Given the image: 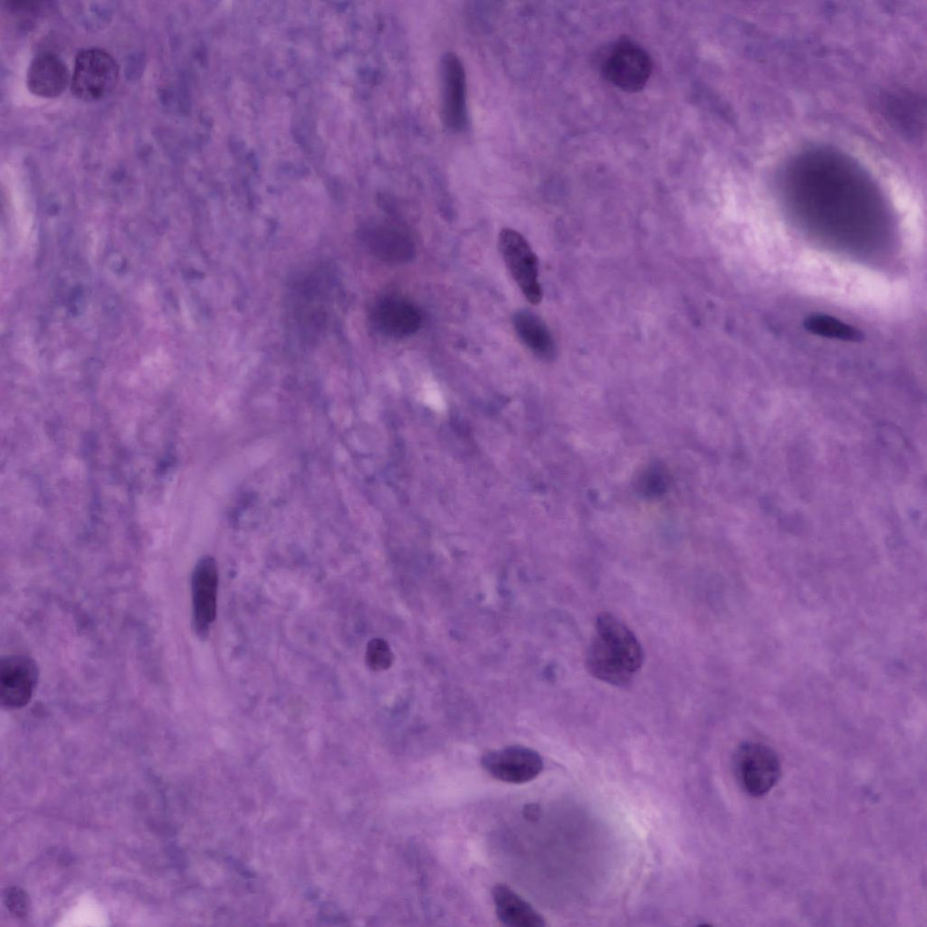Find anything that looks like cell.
Returning <instances> with one entry per match:
<instances>
[{"label":"cell","mask_w":927,"mask_h":927,"mask_svg":"<svg viewBox=\"0 0 927 927\" xmlns=\"http://www.w3.org/2000/svg\"><path fill=\"white\" fill-rule=\"evenodd\" d=\"M643 660L642 646L634 633L615 616L600 614L586 655L590 674L612 685L626 686Z\"/></svg>","instance_id":"cell-1"},{"label":"cell","mask_w":927,"mask_h":927,"mask_svg":"<svg viewBox=\"0 0 927 927\" xmlns=\"http://www.w3.org/2000/svg\"><path fill=\"white\" fill-rule=\"evenodd\" d=\"M118 79L119 66L114 57L101 48H88L75 57L70 85L75 97L93 101L108 96Z\"/></svg>","instance_id":"cell-2"},{"label":"cell","mask_w":927,"mask_h":927,"mask_svg":"<svg viewBox=\"0 0 927 927\" xmlns=\"http://www.w3.org/2000/svg\"><path fill=\"white\" fill-rule=\"evenodd\" d=\"M734 769L741 787L752 797L767 794L781 774L776 752L760 742H745L737 749Z\"/></svg>","instance_id":"cell-3"},{"label":"cell","mask_w":927,"mask_h":927,"mask_svg":"<svg viewBox=\"0 0 927 927\" xmlns=\"http://www.w3.org/2000/svg\"><path fill=\"white\" fill-rule=\"evenodd\" d=\"M600 70L603 76L616 87L627 92H636L648 81L652 62L641 46L625 40L605 51Z\"/></svg>","instance_id":"cell-4"},{"label":"cell","mask_w":927,"mask_h":927,"mask_svg":"<svg viewBox=\"0 0 927 927\" xmlns=\"http://www.w3.org/2000/svg\"><path fill=\"white\" fill-rule=\"evenodd\" d=\"M499 248L504 263L518 287L531 304L542 299L539 281V262L528 241L519 232L504 228L499 235Z\"/></svg>","instance_id":"cell-5"},{"label":"cell","mask_w":927,"mask_h":927,"mask_svg":"<svg viewBox=\"0 0 927 927\" xmlns=\"http://www.w3.org/2000/svg\"><path fill=\"white\" fill-rule=\"evenodd\" d=\"M218 568L215 559L204 556L191 575L192 623L196 635L205 639L216 616Z\"/></svg>","instance_id":"cell-6"},{"label":"cell","mask_w":927,"mask_h":927,"mask_svg":"<svg viewBox=\"0 0 927 927\" xmlns=\"http://www.w3.org/2000/svg\"><path fill=\"white\" fill-rule=\"evenodd\" d=\"M481 764L494 779L513 784L529 782L543 769L540 754L520 745L487 751L483 755Z\"/></svg>","instance_id":"cell-7"},{"label":"cell","mask_w":927,"mask_h":927,"mask_svg":"<svg viewBox=\"0 0 927 927\" xmlns=\"http://www.w3.org/2000/svg\"><path fill=\"white\" fill-rule=\"evenodd\" d=\"M39 679L36 662L24 655L5 656L0 662V705L5 710L25 706Z\"/></svg>","instance_id":"cell-8"},{"label":"cell","mask_w":927,"mask_h":927,"mask_svg":"<svg viewBox=\"0 0 927 927\" xmlns=\"http://www.w3.org/2000/svg\"><path fill=\"white\" fill-rule=\"evenodd\" d=\"M442 115L451 130H461L467 123L466 75L461 59L446 53L441 65Z\"/></svg>","instance_id":"cell-9"},{"label":"cell","mask_w":927,"mask_h":927,"mask_svg":"<svg viewBox=\"0 0 927 927\" xmlns=\"http://www.w3.org/2000/svg\"><path fill=\"white\" fill-rule=\"evenodd\" d=\"M374 326L385 336L401 339L415 334L422 326L423 315L411 301L397 295H387L373 305Z\"/></svg>","instance_id":"cell-10"},{"label":"cell","mask_w":927,"mask_h":927,"mask_svg":"<svg viewBox=\"0 0 927 927\" xmlns=\"http://www.w3.org/2000/svg\"><path fill=\"white\" fill-rule=\"evenodd\" d=\"M26 81L33 94L52 98L65 90L71 83V77L65 62L57 54L44 52L32 60Z\"/></svg>","instance_id":"cell-11"},{"label":"cell","mask_w":927,"mask_h":927,"mask_svg":"<svg viewBox=\"0 0 927 927\" xmlns=\"http://www.w3.org/2000/svg\"><path fill=\"white\" fill-rule=\"evenodd\" d=\"M362 237L372 253L383 261L404 263L414 255L412 238L398 226L371 225L364 228Z\"/></svg>","instance_id":"cell-12"},{"label":"cell","mask_w":927,"mask_h":927,"mask_svg":"<svg viewBox=\"0 0 927 927\" xmlns=\"http://www.w3.org/2000/svg\"><path fill=\"white\" fill-rule=\"evenodd\" d=\"M498 919L510 927H543V917L522 897L504 884L492 890Z\"/></svg>","instance_id":"cell-13"},{"label":"cell","mask_w":927,"mask_h":927,"mask_svg":"<svg viewBox=\"0 0 927 927\" xmlns=\"http://www.w3.org/2000/svg\"><path fill=\"white\" fill-rule=\"evenodd\" d=\"M512 325L521 341L537 357L552 359L556 343L543 320L529 310H520L512 316Z\"/></svg>","instance_id":"cell-14"},{"label":"cell","mask_w":927,"mask_h":927,"mask_svg":"<svg viewBox=\"0 0 927 927\" xmlns=\"http://www.w3.org/2000/svg\"><path fill=\"white\" fill-rule=\"evenodd\" d=\"M890 122L908 136H914L921 130L923 113L920 100L906 93L890 95L884 105Z\"/></svg>","instance_id":"cell-15"},{"label":"cell","mask_w":927,"mask_h":927,"mask_svg":"<svg viewBox=\"0 0 927 927\" xmlns=\"http://www.w3.org/2000/svg\"><path fill=\"white\" fill-rule=\"evenodd\" d=\"M803 325L808 331L825 338L852 342L863 339V333L858 329L827 314H811Z\"/></svg>","instance_id":"cell-16"},{"label":"cell","mask_w":927,"mask_h":927,"mask_svg":"<svg viewBox=\"0 0 927 927\" xmlns=\"http://www.w3.org/2000/svg\"><path fill=\"white\" fill-rule=\"evenodd\" d=\"M393 662V654L389 645L381 638H373L367 645L366 663L374 671L389 668Z\"/></svg>","instance_id":"cell-17"},{"label":"cell","mask_w":927,"mask_h":927,"mask_svg":"<svg viewBox=\"0 0 927 927\" xmlns=\"http://www.w3.org/2000/svg\"><path fill=\"white\" fill-rule=\"evenodd\" d=\"M3 901L10 913L18 918H24L29 909V899L24 891L16 886L5 889Z\"/></svg>","instance_id":"cell-18"},{"label":"cell","mask_w":927,"mask_h":927,"mask_svg":"<svg viewBox=\"0 0 927 927\" xmlns=\"http://www.w3.org/2000/svg\"><path fill=\"white\" fill-rule=\"evenodd\" d=\"M523 815L530 820H535L540 815L539 806L536 804H528L523 809Z\"/></svg>","instance_id":"cell-19"}]
</instances>
